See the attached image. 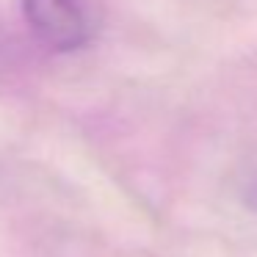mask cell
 I'll return each mask as SVG.
<instances>
[{
  "label": "cell",
  "mask_w": 257,
  "mask_h": 257,
  "mask_svg": "<svg viewBox=\"0 0 257 257\" xmlns=\"http://www.w3.org/2000/svg\"><path fill=\"white\" fill-rule=\"evenodd\" d=\"M23 17L36 39L56 53L80 50L94 34L83 0H23Z\"/></svg>",
  "instance_id": "1"
},
{
  "label": "cell",
  "mask_w": 257,
  "mask_h": 257,
  "mask_svg": "<svg viewBox=\"0 0 257 257\" xmlns=\"http://www.w3.org/2000/svg\"><path fill=\"white\" fill-rule=\"evenodd\" d=\"M249 196H251V202L257 205V177L251 180V185H249Z\"/></svg>",
  "instance_id": "2"
}]
</instances>
